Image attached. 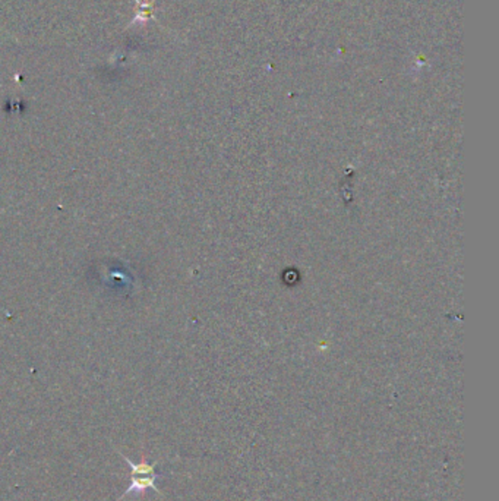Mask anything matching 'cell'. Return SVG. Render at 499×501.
<instances>
[{
	"instance_id": "1",
	"label": "cell",
	"mask_w": 499,
	"mask_h": 501,
	"mask_svg": "<svg viewBox=\"0 0 499 501\" xmlns=\"http://www.w3.org/2000/svg\"><path fill=\"white\" fill-rule=\"evenodd\" d=\"M119 454L131 468V484L126 488V491L118 498V501L123 500L126 495L134 494V493H144L145 489H154L156 493L160 494V489L156 485L157 478L160 476V473L156 472L157 463H147V462L134 463L129 458L123 456L122 453H119Z\"/></svg>"
}]
</instances>
